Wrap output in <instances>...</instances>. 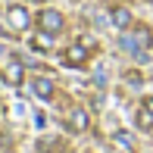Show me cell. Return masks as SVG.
<instances>
[{"label": "cell", "instance_id": "cell-1", "mask_svg": "<svg viewBox=\"0 0 153 153\" xmlns=\"http://www.w3.org/2000/svg\"><path fill=\"white\" fill-rule=\"evenodd\" d=\"M38 28L47 31V34H59L66 28V19H62V13H56V10H44L38 16Z\"/></svg>", "mask_w": 153, "mask_h": 153}, {"label": "cell", "instance_id": "cell-2", "mask_svg": "<svg viewBox=\"0 0 153 153\" xmlns=\"http://www.w3.org/2000/svg\"><path fill=\"white\" fill-rule=\"evenodd\" d=\"M6 19H10V25H13L16 31H25V28H28V22H31L25 6H10V10H6Z\"/></svg>", "mask_w": 153, "mask_h": 153}, {"label": "cell", "instance_id": "cell-3", "mask_svg": "<svg viewBox=\"0 0 153 153\" xmlns=\"http://www.w3.org/2000/svg\"><path fill=\"white\" fill-rule=\"evenodd\" d=\"M85 59H88V44H72L62 53V62H69V66H85Z\"/></svg>", "mask_w": 153, "mask_h": 153}, {"label": "cell", "instance_id": "cell-4", "mask_svg": "<svg viewBox=\"0 0 153 153\" xmlns=\"http://www.w3.org/2000/svg\"><path fill=\"white\" fill-rule=\"evenodd\" d=\"M31 91L38 94L41 100H50V97H53V81H50V78H44V75H38V78L31 81Z\"/></svg>", "mask_w": 153, "mask_h": 153}, {"label": "cell", "instance_id": "cell-5", "mask_svg": "<svg viewBox=\"0 0 153 153\" xmlns=\"http://www.w3.org/2000/svg\"><path fill=\"white\" fill-rule=\"evenodd\" d=\"M88 125H91V119H88L85 109L75 106L72 113H69V128H72V131H88Z\"/></svg>", "mask_w": 153, "mask_h": 153}, {"label": "cell", "instance_id": "cell-6", "mask_svg": "<svg viewBox=\"0 0 153 153\" xmlns=\"http://www.w3.org/2000/svg\"><path fill=\"white\" fill-rule=\"evenodd\" d=\"M109 19H113V25H116V28H122V31L131 25V13L125 10V6H116V10L109 13Z\"/></svg>", "mask_w": 153, "mask_h": 153}, {"label": "cell", "instance_id": "cell-7", "mask_svg": "<svg viewBox=\"0 0 153 153\" xmlns=\"http://www.w3.org/2000/svg\"><path fill=\"white\" fill-rule=\"evenodd\" d=\"M3 78L10 81V85H22V62H10V66L3 69Z\"/></svg>", "mask_w": 153, "mask_h": 153}, {"label": "cell", "instance_id": "cell-8", "mask_svg": "<svg viewBox=\"0 0 153 153\" xmlns=\"http://www.w3.org/2000/svg\"><path fill=\"white\" fill-rule=\"evenodd\" d=\"M50 38H53V34H47V31H41L38 38L31 41V47H34V50H50Z\"/></svg>", "mask_w": 153, "mask_h": 153}, {"label": "cell", "instance_id": "cell-9", "mask_svg": "<svg viewBox=\"0 0 153 153\" xmlns=\"http://www.w3.org/2000/svg\"><path fill=\"white\" fill-rule=\"evenodd\" d=\"M116 144H119L122 150H131V147H134V137H131L128 131H116Z\"/></svg>", "mask_w": 153, "mask_h": 153}, {"label": "cell", "instance_id": "cell-10", "mask_svg": "<svg viewBox=\"0 0 153 153\" xmlns=\"http://www.w3.org/2000/svg\"><path fill=\"white\" fill-rule=\"evenodd\" d=\"M137 125H141V128H150V125H153V113H150L147 106H144L141 113H137Z\"/></svg>", "mask_w": 153, "mask_h": 153}, {"label": "cell", "instance_id": "cell-11", "mask_svg": "<svg viewBox=\"0 0 153 153\" xmlns=\"http://www.w3.org/2000/svg\"><path fill=\"white\" fill-rule=\"evenodd\" d=\"M125 78H128V85H134V88L141 85V75H137V72H128V75H125Z\"/></svg>", "mask_w": 153, "mask_h": 153}, {"label": "cell", "instance_id": "cell-12", "mask_svg": "<svg viewBox=\"0 0 153 153\" xmlns=\"http://www.w3.org/2000/svg\"><path fill=\"white\" fill-rule=\"evenodd\" d=\"M144 106H147L150 113H153V97H147V100H144Z\"/></svg>", "mask_w": 153, "mask_h": 153}, {"label": "cell", "instance_id": "cell-13", "mask_svg": "<svg viewBox=\"0 0 153 153\" xmlns=\"http://www.w3.org/2000/svg\"><path fill=\"white\" fill-rule=\"evenodd\" d=\"M150 47H153V38H150Z\"/></svg>", "mask_w": 153, "mask_h": 153}, {"label": "cell", "instance_id": "cell-14", "mask_svg": "<svg viewBox=\"0 0 153 153\" xmlns=\"http://www.w3.org/2000/svg\"><path fill=\"white\" fill-rule=\"evenodd\" d=\"M0 53H3V47H0Z\"/></svg>", "mask_w": 153, "mask_h": 153}]
</instances>
